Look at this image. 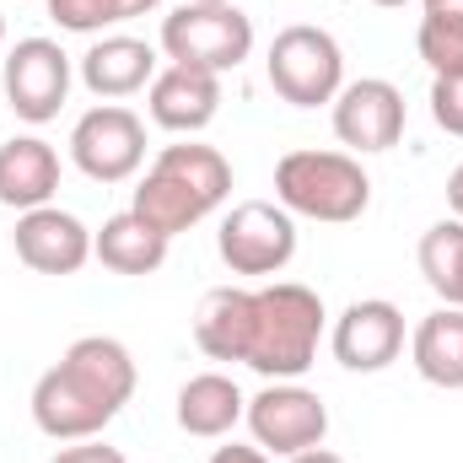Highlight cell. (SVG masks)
<instances>
[{
    "label": "cell",
    "instance_id": "obj_19",
    "mask_svg": "<svg viewBox=\"0 0 463 463\" xmlns=\"http://www.w3.org/2000/svg\"><path fill=\"white\" fill-rule=\"evenodd\" d=\"M60 366H65L81 388H92L103 404H114V410H124L129 393H135V355L118 345V340H109V335L76 340V345L60 355Z\"/></svg>",
    "mask_w": 463,
    "mask_h": 463
},
{
    "label": "cell",
    "instance_id": "obj_23",
    "mask_svg": "<svg viewBox=\"0 0 463 463\" xmlns=\"http://www.w3.org/2000/svg\"><path fill=\"white\" fill-rule=\"evenodd\" d=\"M415 49H420V60L431 65V76H453V71H463V22H437V16H420Z\"/></svg>",
    "mask_w": 463,
    "mask_h": 463
},
{
    "label": "cell",
    "instance_id": "obj_28",
    "mask_svg": "<svg viewBox=\"0 0 463 463\" xmlns=\"http://www.w3.org/2000/svg\"><path fill=\"white\" fill-rule=\"evenodd\" d=\"M426 16H437V22H463V0H426Z\"/></svg>",
    "mask_w": 463,
    "mask_h": 463
},
{
    "label": "cell",
    "instance_id": "obj_24",
    "mask_svg": "<svg viewBox=\"0 0 463 463\" xmlns=\"http://www.w3.org/2000/svg\"><path fill=\"white\" fill-rule=\"evenodd\" d=\"M49 16L65 33H103V27L124 22L118 16V0H49Z\"/></svg>",
    "mask_w": 463,
    "mask_h": 463
},
{
    "label": "cell",
    "instance_id": "obj_29",
    "mask_svg": "<svg viewBox=\"0 0 463 463\" xmlns=\"http://www.w3.org/2000/svg\"><path fill=\"white\" fill-rule=\"evenodd\" d=\"M448 205H453V216L463 222V162L453 167V178H448Z\"/></svg>",
    "mask_w": 463,
    "mask_h": 463
},
{
    "label": "cell",
    "instance_id": "obj_21",
    "mask_svg": "<svg viewBox=\"0 0 463 463\" xmlns=\"http://www.w3.org/2000/svg\"><path fill=\"white\" fill-rule=\"evenodd\" d=\"M242 410H248L242 388L222 372H200V377H189L178 388V426L189 437H227L242 420Z\"/></svg>",
    "mask_w": 463,
    "mask_h": 463
},
{
    "label": "cell",
    "instance_id": "obj_7",
    "mask_svg": "<svg viewBox=\"0 0 463 463\" xmlns=\"http://www.w3.org/2000/svg\"><path fill=\"white\" fill-rule=\"evenodd\" d=\"M242 415H248L253 442L275 458H297L307 448H324L329 437V404L302 383H269L264 393L248 399Z\"/></svg>",
    "mask_w": 463,
    "mask_h": 463
},
{
    "label": "cell",
    "instance_id": "obj_22",
    "mask_svg": "<svg viewBox=\"0 0 463 463\" xmlns=\"http://www.w3.org/2000/svg\"><path fill=\"white\" fill-rule=\"evenodd\" d=\"M420 275L448 307H463V222L458 216L437 222L420 237Z\"/></svg>",
    "mask_w": 463,
    "mask_h": 463
},
{
    "label": "cell",
    "instance_id": "obj_30",
    "mask_svg": "<svg viewBox=\"0 0 463 463\" xmlns=\"http://www.w3.org/2000/svg\"><path fill=\"white\" fill-rule=\"evenodd\" d=\"M162 0H118V16L129 22V16H146V11H156Z\"/></svg>",
    "mask_w": 463,
    "mask_h": 463
},
{
    "label": "cell",
    "instance_id": "obj_4",
    "mask_svg": "<svg viewBox=\"0 0 463 463\" xmlns=\"http://www.w3.org/2000/svg\"><path fill=\"white\" fill-rule=\"evenodd\" d=\"M264 71H269L275 98H280V103H291V109L335 103V98H340V87H345V54H340L335 33L307 27V22H297V27L275 33Z\"/></svg>",
    "mask_w": 463,
    "mask_h": 463
},
{
    "label": "cell",
    "instance_id": "obj_13",
    "mask_svg": "<svg viewBox=\"0 0 463 463\" xmlns=\"http://www.w3.org/2000/svg\"><path fill=\"white\" fill-rule=\"evenodd\" d=\"M118 410L103 404L92 388H81L65 366H49L33 388V420L43 437L54 442H87V437H103V426L114 420Z\"/></svg>",
    "mask_w": 463,
    "mask_h": 463
},
{
    "label": "cell",
    "instance_id": "obj_16",
    "mask_svg": "<svg viewBox=\"0 0 463 463\" xmlns=\"http://www.w3.org/2000/svg\"><path fill=\"white\" fill-rule=\"evenodd\" d=\"M81 81L92 98H129L156 81V49L146 38H124V33L98 38L81 54Z\"/></svg>",
    "mask_w": 463,
    "mask_h": 463
},
{
    "label": "cell",
    "instance_id": "obj_8",
    "mask_svg": "<svg viewBox=\"0 0 463 463\" xmlns=\"http://www.w3.org/2000/svg\"><path fill=\"white\" fill-rule=\"evenodd\" d=\"M71 162L92 178V184H124L140 173L146 162V124L118 109V103H103L92 114L76 118L71 129Z\"/></svg>",
    "mask_w": 463,
    "mask_h": 463
},
{
    "label": "cell",
    "instance_id": "obj_2",
    "mask_svg": "<svg viewBox=\"0 0 463 463\" xmlns=\"http://www.w3.org/2000/svg\"><path fill=\"white\" fill-rule=\"evenodd\" d=\"M318 340H324V302L313 286L275 280L253 291V345L242 366H253L269 383H297L318 361Z\"/></svg>",
    "mask_w": 463,
    "mask_h": 463
},
{
    "label": "cell",
    "instance_id": "obj_3",
    "mask_svg": "<svg viewBox=\"0 0 463 463\" xmlns=\"http://www.w3.org/2000/svg\"><path fill=\"white\" fill-rule=\"evenodd\" d=\"M275 200L291 216L345 227L361 222L372 205V178L345 151H286L275 162Z\"/></svg>",
    "mask_w": 463,
    "mask_h": 463
},
{
    "label": "cell",
    "instance_id": "obj_11",
    "mask_svg": "<svg viewBox=\"0 0 463 463\" xmlns=\"http://www.w3.org/2000/svg\"><path fill=\"white\" fill-rule=\"evenodd\" d=\"M335 361L345 372H383L399 361L404 350V313L383 297H366V302H350L345 313L335 318Z\"/></svg>",
    "mask_w": 463,
    "mask_h": 463
},
{
    "label": "cell",
    "instance_id": "obj_34",
    "mask_svg": "<svg viewBox=\"0 0 463 463\" xmlns=\"http://www.w3.org/2000/svg\"><path fill=\"white\" fill-rule=\"evenodd\" d=\"M0 43H5V16H0Z\"/></svg>",
    "mask_w": 463,
    "mask_h": 463
},
{
    "label": "cell",
    "instance_id": "obj_14",
    "mask_svg": "<svg viewBox=\"0 0 463 463\" xmlns=\"http://www.w3.org/2000/svg\"><path fill=\"white\" fill-rule=\"evenodd\" d=\"M146 109L173 135H200L211 118L222 114V76L200 71V65H167V71H156Z\"/></svg>",
    "mask_w": 463,
    "mask_h": 463
},
{
    "label": "cell",
    "instance_id": "obj_27",
    "mask_svg": "<svg viewBox=\"0 0 463 463\" xmlns=\"http://www.w3.org/2000/svg\"><path fill=\"white\" fill-rule=\"evenodd\" d=\"M211 463H269V453H264V448H237V442H232V448H216Z\"/></svg>",
    "mask_w": 463,
    "mask_h": 463
},
{
    "label": "cell",
    "instance_id": "obj_12",
    "mask_svg": "<svg viewBox=\"0 0 463 463\" xmlns=\"http://www.w3.org/2000/svg\"><path fill=\"white\" fill-rule=\"evenodd\" d=\"M16 259L38 275H76L92 259V232L81 216L60 211V205H38L16 216Z\"/></svg>",
    "mask_w": 463,
    "mask_h": 463
},
{
    "label": "cell",
    "instance_id": "obj_15",
    "mask_svg": "<svg viewBox=\"0 0 463 463\" xmlns=\"http://www.w3.org/2000/svg\"><path fill=\"white\" fill-rule=\"evenodd\" d=\"M60 189V151L38 135H16L0 146V205L38 211Z\"/></svg>",
    "mask_w": 463,
    "mask_h": 463
},
{
    "label": "cell",
    "instance_id": "obj_17",
    "mask_svg": "<svg viewBox=\"0 0 463 463\" xmlns=\"http://www.w3.org/2000/svg\"><path fill=\"white\" fill-rule=\"evenodd\" d=\"M194 345L211 361H248V345H253V291H242V286L205 291V302L194 313Z\"/></svg>",
    "mask_w": 463,
    "mask_h": 463
},
{
    "label": "cell",
    "instance_id": "obj_26",
    "mask_svg": "<svg viewBox=\"0 0 463 463\" xmlns=\"http://www.w3.org/2000/svg\"><path fill=\"white\" fill-rule=\"evenodd\" d=\"M54 463H124V453L109 448V442H98V437H87V442H76V448H60Z\"/></svg>",
    "mask_w": 463,
    "mask_h": 463
},
{
    "label": "cell",
    "instance_id": "obj_5",
    "mask_svg": "<svg viewBox=\"0 0 463 463\" xmlns=\"http://www.w3.org/2000/svg\"><path fill=\"white\" fill-rule=\"evenodd\" d=\"M162 54L173 65H200V71H237L253 54V22L237 5H178L162 16Z\"/></svg>",
    "mask_w": 463,
    "mask_h": 463
},
{
    "label": "cell",
    "instance_id": "obj_32",
    "mask_svg": "<svg viewBox=\"0 0 463 463\" xmlns=\"http://www.w3.org/2000/svg\"><path fill=\"white\" fill-rule=\"evenodd\" d=\"M372 5H410V0H372Z\"/></svg>",
    "mask_w": 463,
    "mask_h": 463
},
{
    "label": "cell",
    "instance_id": "obj_6",
    "mask_svg": "<svg viewBox=\"0 0 463 463\" xmlns=\"http://www.w3.org/2000/svg\"><path fill=\"white\" fill-rule=\"evenodd\" d=\"M216 248L227 259L232 275H280L297 259V222L275 200H242L216 232Z\"/></svg>",
    "mask_w": 463,
    "mask_h": 463
},
{
    "label": "cell",
    "instance_id": "obj_20",
    "mask_svg": "<svg viewBox=\"0 0 463 463\" xmlns=\"http://www.w3.org/2000/svg\"><path fill=\"white\" fill-rule=\"evenodd\" d=\"M410 361L426 383L437 388H463V307H437L415 324L410 335Z\"/></svg>",
    "mask_w": 463,
    "mask_h": 463
},
{
    "label": "cell",
    "instance_id": "obj_18",
    "mask_svg": "<svg viewBox=\"0 0 463 463\" xmlns=\"http://www.w3.org/2000/svg\"><path fill=\"white\" fill-rule=\"evenodd\" d=\"M167 242L173 237H162L135 211H118L103 222V232H92V259H103V269L114 275H156L167 264Z\"/></svg>",
    "mask_w": 463,
    "mask_h": 463
},
{
    "label": "cell",
    "instance_id": "obj_10",
    "mask_svg": "<svg viewBox=\"0 0 463 463\" xmlns=\"http://www.w3.org/2000/svg\"><path fill=\"white\" fill-rule=\"evenodd\" d=\"M335 135L350 151H393L404 135V92L383 76H361L335 98Z\"/></svg>",
    "mask_w": 463,
    "mask_h": 463
},
{
    "label": "cell",
    "instance_id": "obj_9",
    "mask_svg": "<svg viewBox=\"0 0 463 463\" xmlns=\"http://www.w3.org/2000/svg\"><path fill=\"white\" fill-rule=\"evenodd\" d=\"M71 98V54L54 38H22L5 54V103L27 124H49Z\"/></svg>",
    "mask_w": 463,
    "mask_h": 463
},
{
    "label": "cell",
    "instance_id": "obj_25",
    "mask_svg": "<svg viewBox=\"0 0 463 463\" xmlns=\"http://www.w3.org/2000/svg\"><path fill=\"white\" fill-rule=\"evenodd\" d=\"M431 118H437V129L463 135V71L431 81Z\"/></svg>",
    "mask_w": 463,
    "mask_h": 463
},
{
    "label": "cell",
    "instance_id": "obj_31",
    "mask_svg": "<svg viewBox=\"0 0 463 463\" xmlns=\"http://www.w3.org/2000/svg\"><path fill=\"white\" fill-rule=\"evenodd\" d=\"M291 463H345L340 453H329V448H307V453H297Z\"/></svg>",
    "mask_w": 463,
    "mask_h": 463
},
{
    "label": "cell",
    "instance_id": "obj_33",
    "mask_svg": "<svg viewBox=\"0 0 463 463\" xmlns=\"http://www.w3.org/2000/svg\"><path fill=\"white\" fill-rule=\"evenodd\" d=\"M200 5H232V0H200Z\"/></svg>",
    "mask_w": 463,
    "mask_h": 463
},
{
    "label": "cell",
    "instance_id": "obj_1",
    "mask_svg": "<svg viewBox=\"0 0 463 463\" xmlns=\"http://www.w3.org/2000/svg\"><path fill=\"white\" fill-rule=\"evenodd\" d=\"M232 194V162L216 146H162L135 189V216L151 222L162 237L200 227Z\"/></svg>",
    "mask_w": 463,
    "mask_h": 463
}]
</instances>
